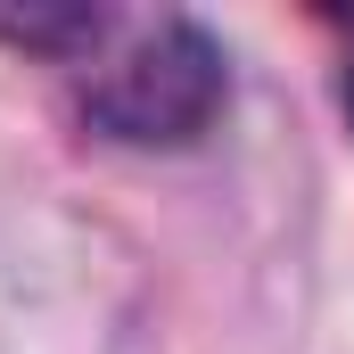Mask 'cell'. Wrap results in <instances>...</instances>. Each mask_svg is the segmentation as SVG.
Segmentation results:
<instances>
[{
	"label": "cell",
	"instance_id": "1",
	"mask_svg": "<svg viewBox=\"0 0 354 354\" xmlns=\"http://www.w3.org/2000/svg\"><path fill=\"white\" fill-rule=\"evenodd\" d=\"M223 107V58L198 25H157L140 33L99 83H91V115L124 140H189L206 132V115Z\"/></svg>",
	"mask_w": 354,
	"mask_h": 354
},
{
	"label": "cell",
	"instance_id": "2",
	"mask_svg": "<svg viewBox=\"0 0 354 354\" xmlns=\"http://www.w3.org/2000/svg\"><path fill=\"white\" fill-rule=\"evenodd\" d=\"M346 107H354V75H346Z\"/></svg>",
	"mask_w": 354,
	"mask_h": 354
}]
</instances>
